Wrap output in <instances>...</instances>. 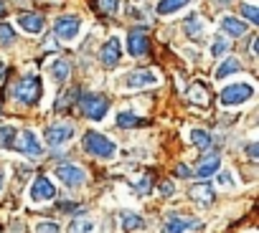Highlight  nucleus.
Masks as SVG:
<instances>
[{"label": "nucleus", "mask_w": 259, "mask_h": 233, "mask_svg": "<svg viewBox=\"0 0 259 233\" xmlns=\"http://www.w3.org/2000/svg\"><path fill=\"white\" fill-rule=\"evenodd\" d=\"M176 175H178V178H183V180H188L193 172L188 170V165H178V167H176Z\"/></svg>", "instance_id": "obj_35"}, {"label": "nucleus", "mask_w": 259, "mask_h": 233, "mask_svg": "<svg viewBox=\"0 0 259 233\" xmlns=\"http://www.w3.org/2000/svg\"><path fill=\"white\" fill-rule=\"evenodd\" d=\"M41 94H44V84H41V79H38V76H33V74L21 76V79L11 86V96H13V99H18V101H21V104H26V106L38 104V101H41Z\"/></svg>", "instance_id": "obj_1"}, {"label": "nucleus", "mask_w": 259, "mask_h": 233, "mask_svg": "<svg viewBox=\"0 0 259 233\" xmlns=\"http://www.w3.org/2000/svg\"><path fill=\"white\" fill-rule=\"evenodd\" d=\"M191 142L198 147V150H208L211 147V135L206 130H191Z\"/></svg>", "instance_id": "obj_24"}, {"label": "nucleus", "mask_w": 259, "mask_h": 233, "mask_svg": "<svg viewBox=\"0 0 259 233\" xmlns=\"http://www.w3.org/2000/svg\"><path fill=\"white\" fill-rule=\"evenodd\" d=\"M221 31H226V33L234 36V38H241V36L246 33V23L239 21V18H224V21H221Z\"/></svg>", "instance_id": "obj_20"}, {"label": "nucleus", "mask_w": 259, "mask_h": 233, "mask_svg": "<svg viewBox=\"0 0 259 233\" xmlns=\"http://www.w3.org/2000/svg\"><path fill=\"white\" fill-rule=\"evenodd\" d=\"M3 76H6V64L0 61V81H3Z\"/></svg>", "instance_id": "obj_40"}, {"label": "nucleus", "mask_w": 259, "mask_h": 233, "mask_svg": "<svg viewBox=\"0 0 259 233\" xmlns=\"http://www.w3.org/2000/svg\"><path fill=\"white\" fill-rule=\"evenodd\" d=\"M236 71H241V61H239V59H226V61L216 69V79H226V76H231V74H236Z\"/></svg>", "instance_id": "obj_23"}, {"label": "nucleus", "mask_w": 259, "mask_h": 233, "mask_svg": "<svg viewBox=\"0 0 259 233\" xmlns=\"http://www.w3.org/2000/svg\"><path fill=\"white\" fill-rule=\"evenodd\" d=\"M54 175H56L66 188H79V185H84V180H87L84 170L76 167V165H59V167L54 170Z\"/></svg>", "instance_id": "obj_5"}, {"label": "nucleus", "mask_w": 259, "mask_h": 233, "mask_svg": "<svg viewBox=\"0 0 259 233\" xmlns=\"http://www.w3.org/2000/svg\"><path fill=\"white\" fill-rule=\"evenodd\" d=\"M219 185H234V178H231L229 172H221V175H219Z\"/></svg>", "instance_id": "obj_39"}, {"label": "nucleus", "mask_w": 259, "mask_h": 233, "mask_svg": "<svg viewBox=\"0 0 259 233\" xmlns=\"http://www.w3.org/2000/svg\"><path fill=\"white\" fill-rule=\"evenodd\" d=\"M127 51L133 56H145L150 51V38L145 33V28H133L127 36Z\"/></svg>", "instance_id": "obj_7"}, {"label": "nucleus", "mask_w": 259, "mask_h": 233, "mask_svg": "<svg viewBox=\"0 0 259 233\" xmlns=\"http://www.w3.org/2000/svg\"><path fill=\"white\" fill-rule=\"evenodd\" d=\"M69 76H71V64H69V61H64V59H56V61L51 64V79L61 86Z\"/></svg>", "instance_id": "obj_18"}, {"label": "nucleus", "mask_w": 259, "mask_h": 233, "mask_svg": "<svg viewBox=\"0 0 259 233\" xmlns=\"http://www.w3.org/2000/svg\"><path fill=\"white\" fill-rule=\"evenodd\" d=\"M3 183H6V178H3V172H0V190H3Z\"/></svg>", "instance_id": "obj_41"}, {"label": "nucleus", "mask_w": 259, "mask_h": 233, "mask_svg": "<svg viewBox=\"0 0 259 233\" xmlns=\"http://www.w3.org/2000/svg\"><path fill=\"white\" fill-rule=\"evenodd\" d=\"M71 137H74V125H66V122L64 125H54V127L46 130V145L49 147H61Z\"/></svg>", "instance_id": "obj_8"}, {"label": "nucleus", "mask_w": 259, "mask_h": 233, "mask_svg": "<svg viewBox=\"0 0 259 233\" xmlns=\"http://www.w3.org/2000/svg\"><path fill=\"white\" fill-rule=\"evenodd\" d=\"M173 193H176V190H173V183H163V185H160V195H163V198H170Z\"/></svg>", "instance_id": "obj_37"}, {"label": "nucleus", "mask_w": 259, "mask_h": 233, "mask_svg": "<svg viewBox=\"0 0 259 233\" xmlns=\"http://www.w3.org/2000/svg\"><path fill=\"white\" fill-rule=\"evenodd\" d=\"M81 147H84V152H89V155H94V157H102V160H109V157H114V152H117L114 142H109V140H107L104 135H99V132H87L84 140H81Z\"/></svg>", "instance_id": "obj_3"}, {"label": "nucleus", "mask_w": 259, "mask_h": 233, "mask_svg": "<svg viewBox=\"0 0 259 233\" xmlns=\"http://www.w3.org/2000/svg\"><path fill=\"white\" fill-rule=\"evenodd\" d=\"M191 225H198V220L183 218V215H178V213H170L168 220H165V225H163V233H186Z\"/></svg>", "instance_id": "obj_13"}, {"label": "nucleus", "mask_w": 259, "mask_h": 233, "mask_svg": "<svg viewBox=\"0 0 259 233\" xmlns=\"http://www.w3.org/2000/svg\"><path fill=\"white\" fill-rule=\"evenodd\" d=\"M56 208H59V210H74V213H81V210H84L81 205H74V203H59Z\"/></svg>", "instance_id": "obj_36"}, {"label": "nucleus", "mask_w": 259, "mask_h": 233, "mask_svg": "<svg viewBox=\"0 0 259 233\" xmlns=\"http://www.w3.org/2000/svg\"><path fill=\"white\" fill-rule=\"evenodd\" d=\"M188 94H191V99H193L196 104H206V101H208V94H206V89H203V84H193Z\"/></svg>", "instance_id": "obj_29"}, {"label": "nucleus", "mask_w": 259, "mask_h": 233, "mask_svg": "<svg viewBox=\"0 0 259 233\" xmlns=\"http://www.w3.org/2000/svg\"><path fill=\"white\" fill-rule=\"evenodd\" d=\"M99 59H102V64H104L107 69H114V66L119 64V59H122V43H119V38H117V36L107 38V43L102 46Z\"/></svg>", "instance_id": "obj_11"}, {"label": "nucleus", "mask_w": 259, "mask_h": 233, "mask_svg": "<svg viewBox=\"0 0 259 233\" xmlns=\"http://www.w3.org/2000/svg\"><path fill=\"white\" fill-rule=\"evenodd\" d=\"M251 96H254L251 84H231L221 91V104L224 106H239V104H246Z\"/></svg>", "instance_id": "obj_4"}, {"label": "nucleus", "mask_w": 259, "mask_h": 233, "mask_svg": "<svg viewBox=\"0 0 259 233\" xmlns=\"http://www.w3.org/2000/svg\"><path fill=\"white\" fill-rule=\"evenodd\" d=\"M119 8V0H97V11L102 16H114Z\"/></svg>", "instance_id": "obj_27"}, {"label": "nucleus", "mask_w": 259, "mask_h": 233, "mask_svg": "<svg viewBox=\"0 0 259 233\" xmlns=\"http://www.w3.org/2000/svg\"><path fill=\"white\" fill-rule=\"evenodd\" d=\"M191 198H193V200H198V203H203V205L213 203V198H216V193H213V185H208V183L193 185V188H191Z\"/></svg>", "instance_id": "obj_19"}, {"label": "nucleus", "mask_w": 259, "mask_h": 233, "mask_svg": "<svg viewBox=\"0 0 259 233\" xmlns=\"http://www.w3.org/2000/svg\"><path fill=\"white\" fill-rule=\"evenodd\" d=\"M188 3H191V0H160L155 11H158L160 16H170V13H176V11L186 8Z\"/></svg>", "instance_id": "obj_21"}, {"label": "nucleus", "mask_w": 259, "mask_h": 233, "mask_svg": "<svg viewBox=\"0 0 259 233\" xmlns=\"http://www.w3.org/2000/svg\"><path fill=\"white\" fill-rule=\"evenodd\" d=\"M76 96H79V91H76V89H71V91H64V96L56 101V109H64V106H69L71 101H76Z\"/></svg>", "instance_id": "obj_32"}, {"label": "nucleus", "mask_w": 259, "mask_h": 233, "mask_svg": "<svg viewBox=\"0 0 259 233\" xmlns=\"http://www.w3.org/2000/svg\"><path fill=\"white\" fill-rule=\"evenodd\" d=\"M226 51H229V41H226V38H216V41L211 43V56L219 59V56H224Z\"/></svg>", "instance_id": "obj_30"}, {"label": "nucleus", "mask_w": 259, "mask_h": 233, "mask_svg": "<svg viewBox=\"0 0 259 233\" xmlns=\"http://www.w3.org/2000/svg\"><path fill=\"white\" fill-rule=\"evenodd\" d=\"M94 230V220L92 218H76L69 225V233H92Z\"/></svg>", "instance_id": "obj_25"}, {"label": "nucleus", "mask_w": 259, "mask_h": 233, "mask_svg": "<svg viewBox=\"0 0 259 233\" xmlns=\"http://www.w3.org/2000/svg\"><path fill=\"white\" fill-rule=\"evenodd\" d=\"M119 220H122V230L124 233H138V230L145 228V218L138 215V213H133V210H122L119 213Z\"/></svg>", "instance_id": "obj_15"}, {"label": "nucleus", "mask_w": 259, "mask_h": 233, "mask_svg": "<svg viewBox=\"0 0 259 233\" xmlns=\"http://www.w3.org/2000/svg\"><path fill=\"white\" fill-rule=\"evenodd\" d=\"M18 26L26 31V33H41L44 31V26H46V18L41 16V13H23L21 18H18Z\"/></svg>", "instance_id": "obj_14"}, {"label": "nucleus", "mask_w": 259, "mask_h": 233, "mask_svg": "<svg viewBox=\"0 0 259 233\" xmlns=\"http://www.w3.org/2000/svg\"><path fill=\"white\" fill-rule=\"evenodd\" d=\"M239 13H241L246 21H251V23H259V11H256L254 6H239Z\"/></svg>", "instance_id": "obj_31"}, {"label": "nucleus", "mask_w": 259, "mask_h": 233, "mask_svg": "<svg viewBox=\"0 0 259 233\" xmlns=\"http://www.w3.org/2000/svg\"><path fill=\"white\" fill-rule=\"evenodd\" d=\"M13 147H18V152H23V155H28V157H41L44 155V147H41V142H38V137L33 135V132H21V140H18V145H13Z\"/></svg>", "instance_id": "obj_12"}, {"label": "nucleus", "mask_w": 259, "mask_h": 233, "mask_svg": "<svg viewBox=\"0 0 259 233\" xmlns=\"http://www.w3.org/2000/svg\"><path fill=\"white\" fill-rule=\"evenodd\" d=\"M135 190H138V195H148L150 193V178L145 175L140 183H135Z\"/></svg>", "instance_id": "obj_34"}, {"label": "nucleus", "mask_w": 259, "mask_h": 233, "mask_svg": "<svg viewBox=\"0 0 259 233\" xmlns=\"http://www.w3.org/2000/svg\"><path fill=\"white\" fill-rule=\"evenodd\" d=\"M76 104H79V111L87 116V120H92V122H102L104 116H107V111H109V101H107V96H102V94H92V91L79 94V96H76Z\"/></svg>", "instance_id": "obj_2"}, {"label": "nucleus", "mask_w": 259, "mask_h": 233, "mask_svg": "<svg viewBox=\"0 0 259 233\" xmlns=\"http://www.w3.org/2000/svg\"><path fill=\"white\" fill-rule=\"evenodd\" d=\"M183 31H186L188 38H201V36H203V21H201L198 16H191V18L183 23Z\"/></svg>", "instance_id": "obj_22"}, {"label": "nucleus", "mask_w": 259, "mask_h": 233, "mask_svg": "<svg viewBox=\"0 0 259 233\" xmlns=\"http://www.w3.org/2000/svg\"><path fill=\"white\" fill-rule=\"evenodd\" d=\"M114 125L119 127V130H135V127H140L143 125V120L135 114V111H117V116H114Z\"/></svg>", "instance_id": "obj_17"}, {"label": "nucleus", "mask_w": 259, "mask_h": 233, "mask_svg": "<svg viewBox=\"0 0 259 233\" xmlns=\"http://www.w3.org/2000/svg\"><path fill=\"white\" fill-rule=\"evenodd\" d=\"M79 28H81L79 18H74V16H64V18H59V21H56L54 33H56L61 41H74V38L79 36Z\"/></svg>", "instance_id": "obj_10"}, {"label": "nucleus", "mask_w": 259, "mask_h": 233, "mask_svg": "<svg viewBox=\"0 0 259 233\" xmlns=\"http://www.w3.org/2000/svg\"><path fill=\"white\" fill-rule=\"evenodd\" d=\"M36 233H61V228L56 223H51V220H44V223L36 225Z\"/></svg>", "instance_id": "obj_33"}, {"label": "nucleus", "mask_w": 259, "mask_h": 233, "mask_svg": "<svg viewBox=\"0 0 259 233\" xmlns=\"http://www.w3.org/2000/svg\"><path fill=\"white\" fill-rule=\"evenodd\" d=\"M13 145H16V127H8V125H3V127H0V147L11 150Z\"/></svg>", "instance_id": "obj_26"}, {"label": "nucleus", "mask_w": 259, "mask_h": 233, "mask_svg": "<svg viewBox=\"0 0 259 233\" xmlns=\"http://www.w3.org/2000/svg\"><path fill=\"white\" fill-rule=\"evenodd\" d=\"M3 13H6V11H3V3H0V16H3Z\"/></svg>", "instance_id": "obj_42"}, {"label": "nucleus", "mask_w": 259, "mask_h": 233, "mask_svg": "<svg viewBox=\"0 0 259 233\" xmlns=\"http://www.w3.org/2000/svg\"><path fill=\"white\" fill-rule=\"evenodd\" d=\"M16 41V31L8 23H0V46H11Z\"/></svg>", "instance_id": "obj_28"}, {"label": "nucleus", "mask_w": 259, "mask_h": 233, "mask_svg": "<svg viewBox=\"0 0 259 233\" xmlns=\"http://www.w3.org/2000/svg\"><path fill=\"white\" fill-rule=\"evenodd\" d=\"M51 198H56V188L51 185V180H49L46 175H38V178L31 183V200L46 203V200H51Z\"/></svg>", "instance_id": "obj_9"}, {"label": "nucleus", "mask_w": 259, "mask_h": 233, "mask_svg": "<svg viewBox=\"0 0 259 233\" xmlns=\"http://www.w3.org/2000/svg\"><path fill=\"white\" fill-rule=\"evenodd\" d=\"M246 155H249L251 160H256V157H259V145H254V142H251V145L246 147Z\"/></svg>", "instance_id": "obj_38"}, {"label": "nucleus", "mask_w": 259, "mask_h": 233, "mask_svg": "<svg viewBox=\"0 0 259 233\" xmlns=\"http://www.w3.org/2000/svg\"><path fill=\"white\" fill-rule=\"evenodd\" d=\"M219 167H221V155L219 152H211V155H206L203 160H201V165H198V178H211V175H216L219 172Z\"/></svg>", "instance_id": "obj_16"}, {"label": "nucleus", "mask_w": 259, "mask_h": 233, "mask_svg": "<svg viewBox=\"0 0 259 233\" xmlns=\"http://www.w3.org/2000/svg\"><path fill=\"white\" fill-rule=\"evenodd\" d=\"M158 81H160L158 74H153V71H148V69L130 71V74L124 76V86H127V89H145V86H155Z\"/></svg>", "instance_id": "obj_6"}]
</instances>
